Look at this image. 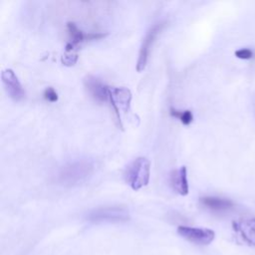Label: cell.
Returning a JSON list of instances; mask_svg holds the SVG:
<instances>
[{
    "instance_id": "obj_1",
    "label": "cell",
    "mask_w": 255,
    "mask_h": 255,
    "mask_svg": "<svg viewBox=\"0 0 255 255\" xmlns=\"http://www.w3.org/2000/svg\"><path fill=\"white\" fill-rule=\"evenodd\" d=\"M94 163L87 159L76 160L63 166L58 171L57 182L67 187L87 182L94 173Z\"/></svg>"
},
{
    "instance_id": "obj_2",
    "label": "cell",
    "mask_w": 255,
    "mask_h": 255,
    "mask_svg": "<svg viewBox=\"0 0 255 255\" xmlns=\"http://www.w3.org/2000/svg\"><path fill=\"white\" fill-rule=\"evenodd\" d=\"M151 162L144 156L131 162L125 170L124 179L134 190H139L150 182Z\"/></svg>"
},
{
    "instance_id": "obj_3",
    "label": "cell",
    "mask_w": 255,
    "mask_h": 255,
    "mask_svg": "<svg viewBox=\"0 0 255 255\" xmlns=\"http://www.w3.org/2000/svg\"><path fill=\"white\" fill-rule=\"evenodd\" d=\"M89 220L93 222H125L130 220V213L122 206H107L93 210Z\"/></svg>"
},
{
    "instance_id": "obj_4",
    "label": "cell",
    "mask_w": 255,
    "mask_h": 255,
    "mask_svg": "<svg viewBox=\"0 0 255 255\" xmlns=\"http://www.w3.org/2000/svg\"><path fill=\"white\" fill-rule=\"evenodd\" d=\"M67 29H68L70 39H69V42L66 45L65 53H69V54H77L76 50L78 46L81 45L83 42L92 41V40H99V39L105 38L107 36V34L100 33V32L84 33L83 31H81L79 28L77 27L75 23H72V22H69L67 24Z\"/></svg>"
},
{
    "instance_id": "obj_5",
    "label": "cell",
    "mask_w": 255,
    "mask_h": 255,
    "mask_svg": "<svg viewBox=\"0 0 255 255\" xmlns=\"http://www.w3.org/2000/svg\"><path fill=\"white\" fill-rule=\"evenodd\" d=\"M165 26H166L165 22L156 23V24L153 25L150 28V30L147 32L144 40H143L141 49H140L138 63H136V71L138 72H142L145 70L147 63L149 61L152 47H153V43L155 42V39L158 38V36L161 34V32L163 31Z\"/></svg>"
},
{
    "instance_id": "obj_6",
    "label": "cell",
    "mask_w": 255,
    "mask_h": 255,
    "mask_svg": "<svg viewBox=\"0 0 255 255\" xmlns=\"http://www.w3.org/2000/svg\"><path fill=\"white\" fill-rule=\"evenodd\" d=\"M132 101L131 91L127 88H110L109 93V103L111 104L117 119L120 123L121 128H123L121 123V113H127L130 111Z\"/></svg>"
},
{
    "instance_id": "obj_7",
    "label": "cell",
    "mask_w": 255,
    "mask_h": 255,
    "mask_svg": "<svg viewBox=\"0 0 255 255\" xmlns=\"http://www.w3.org/2000/svg\"><path fill=\"white\" fill-rule=\"evenodd\" d=\"M178 233L187 240L200 245H208L213 241L215 238L214 231L208 228L189 227L182 225L178 227Z\"/></svg>"
},
{
    "instance_id": "obj_8",
    "label": "cell",
    "mask_w": 255,
    "mask_h": 255,
    "mask_svg": "<svg viewBox=\"0 0 255 255\" xmlns=\"http://www.w3.org/2000/svg\"><path fill=\"white\" fill-rule=\"evenodd\" d=\"M2 82L9 97L14 102H20L25 98V90L18 77L11 69H6L1 73Z\"/></svg>"
},
{
    "instance_id": "obj_9",
    "label": "cell",
    "mask_w": 255,
    "mask_h": 255,
    "mask_svg": "<svg viewBox=\"0 0 255 255\" xmlns=\"http://www.w3.org/2000/svg\"><path fill=\"white\" fill-rule=\"evenodd\" d=\"M84 86L89 93V95L98 103H107L109 102V93L110 87L106 86L100 79L88 76L84 80Z\"/></svg>"
},
{
    "instance_id": "obj_10",
    "label": "cell",
    "mask_w": 255,
    "mask_h": 255,
    "mask_svg": "<svg viewBox=\"0 0 255 255\" xmlns=\"http://www.w3.org/2000/svg\"><path fill=\"white\" fill-rule=\"evenodd\" d=\"M170 186L172 189L181 195H187L188 193V181H187V170L186 167H182L174 170L170 173Z\"/></svg>"
},
{
    "instance_id": "obj_11",
    "label": "cell",
    "mask_w": 255,
    "mask_h": 255,
    "mask_svg": "<svg viewBox=\"0 0 255 255\" xmlns=\"http://www.w3.org/2000/svg\"><path fill=\"white\" fill-rule=\"evenodd\" d=\"M234 230L240 234L243 241L255 246V218L244 219L233 223Z\"/></svg>"
},
{
    "instance_id": "obj_12",
    "label": "cell",
    "mask_w": 255,
    "mask_h": 255,
    "mask_svg": "<svg viewBox=\"0 0 255 255\" xmlns=\"http://www.w3.org/2000/svg\"><path fill=\"white\" fill-rule=\"evenodd\" d=\"M201 202L205 207H207L211 210H215V211L228 210L233 206V203L231 201L226 200V199L214 198V197L203 198L201 200Z\"/></svg>"
},
{
    "instance_id": "obj_13",
    "label": "cell",
    "mask_w": 255,
    "mask_h": 255,
    "mask_svg": "<svg viewBox=\"0 0 255 255\" xmlns=\"http://www.w3.org/2000/svg\"><path fill=\"white\" fill-rule=\"evenodd\" d=\"M170 115L176 119H179L181 121L182 124L188 126L192 123L193 121V115L191 113V111L189 110H186V111H179V110H174V109H170Z\"/></svg>"
},
{
    "instance_id": "obj_14",
    "label": "cell",
    "mask_w": 255,
    "mask_h": 255,
    "mask_svg": "<svg viewBox=\"0 0 255 255\" xmlns=\"http://www.w3.org/2000/svg\"><path fill=\"white\" fill-rule=\"evenodd\" d=\"M44 99L50 103H55L58 101V94L57 92L55 91L54 88L52 87H49L47 88L45 91H44Z\"/></svg>"
},
{
    "instance_id": "obj_15",
    "label": "cell",
    "mask_w": 255,
    "mask_h": 255,
    "mask_svg": "<svg viewBox=\"0 0 255 255\" xmlns=\"http://www.w3.org/2000/svg\"><path fill=\"white\" fill-rule=\"evenodd\" d=\"M235 56L239 59H242V60H248V59L252 58L253 52L250 49L243 48V49H239L238 51H235Z\"/></svg>"
}]
</instances>
